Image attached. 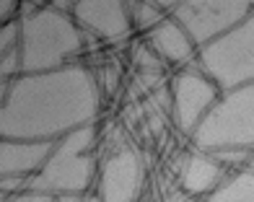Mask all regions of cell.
<instances>
[{
  "label": "cell",
  "mask_w": 254,
  "mask_h": 202,
  "mask_svg": "<svg viewBox=\"0 0 254 202\" xmlns=\"http://www.w3.org/2000/svg\"><path fill=\"white\" fill-rule=\"evenodd\" d=\"M8 202H55V197L42 195V192H24V195H18V197L8 200Z\"/></svg>",
  "instance_id": "15"
},
{
  "label": "cell",
  "mask_w": 254,
  "mask_h": 202,
  "mask_svg": "<svg viewBox=\"0 0 254 202\" xmlns=\"http://www.w3.org/2000/svg\"><path fill=\"white\" fill-rule=\"evenodd\" d=\"M202 153H254V83L221 94L200 127L192 132Z\"/></svg>",
  "instance_id": "4"
},
{
  "label": "cell",
  "mask_w": 254,
  "mask_h": 202,
  "mask_svg": "<svg viewBox=\"0 0 254 202\" xmlns=\"http://www.w3.org/2000/svg\"><path fill=\"white\" fill-rule=\"evenodd\" d=\"M247 166H249V168H254V153L249 155V161H247Z\"/></svg>",
  "instance_id": "18"
},
{
  "label": "cell",
  "mask_w": 254,
  "mask_h": 202,
  "mask_svg": "<svg viewBox=\"0 0 254 202\" xmlns=\"http://www.w3.org/2000/svg\"><path fill=\"white\" fill-rule=\"evenodd\" d=\"M83 37L75 21L55 5L39 8L21 18V75H39L67 67L78 54Z\"/></svg>",
  "instance_id": "2"
},
{
  "label": "cell",
  "mask_w": 254,
  "mask_h": 202,
  "mask_svg": "<svg viewBox=\"0 0 254 202\" xmlns=\"http://www.w3.org/2000/svg\"><path fill=\"white\" fill-rule=\"evenodd\" d=\"M55 202H83V195H60L55 197Z\"/></svg>",
  "instance_id": "17"
},
{
  "label": "cell",
  "mask_w": 254,
  "mask_h": 202,
  "mask_svg": "<svg viewBox=\"0 0 254 202\" xmlns=\"http://www.w3.org/2000/svg\"><path fill=\"white\" fill-rule=\"evenodd\" d=\"M96 127L86 125L55 143L47 163L31 179H26V192L42 195H86L96 182V161H94Z\"/></svg>",
  "instance_id": "3"
},
{
  "label": "cell",
  "mask_w": 254,
  "mask_h": 202,
  "mask_svg": "<svg viewBox=\"0 0 254 202\" xmlns=\"http://www.w3.org/2000/svg\"><path fill=\"white\" fill-rule=\"evenodd\" d=\"M143 189V163L132 151H120L104 161L94 189L83 202H135Z\"/></svg>",
  "instance_id": "7"
},
{
  "label": "cell",
  "mask_w": 254,
  "mask_h": 202,
  "mask_svg": "<svg viewBox=\"0 0 254 202\" xmlns=\"http://www.w3.org/2000/svg\"><path fill=\"white\" fill-rule=\"evenodd\" d=\"M158 5L169 10V18H174L187 31L197 52L239 26L254 10V3L249 0H179Z\"/></svg>",
  "instance_id": "6"
},
{
  "label": "cell",
  "mask_w": 254,
  "mask_h": 202,
  "mask_svg": "<svg viewBox=\"0 0 254 202\" xmlns=\"http://www.w3.org/2000/svg\"><path fill=\"white\" fill-rule=\"evenodd\" d=\"M200 73L218 86V91H234L254 83V10L221 39L197 52Z\"/></svg>",
  "instance_id": "5"
},
{
  "label": "cell",
  "mask_w": 254,
  "mask_h": 202,
  "mask_svg": "<svg viewBox=\"0 0 254 202\" xmlns=\"http://www.w3.org/2000/svg\"><path fill=\"white\" fill-rule=\"evenodd\" d=\"M73 18L83 29L109 42L125 39L132 29L130 3L122 0H80L73 3Z\"/></svg>",
  "instance_id": "9"
},
{
  "label": "cell",
  "mask_w": 254,
  "mask_h": 202,
  "mask_svg": "<svg viewBox=\"0 0 254 202\" xmlns=\"http://www.w3.org/2000/svg\"><path fill=\"white\" fill-rule=\"evenodd\" d=\"M130 18L140 31L151 34L158 24H164L169 16L164 13V8L158 3H130Z\"/></svg>",
  "instance_id": "14"
},
{
  "label": "cell",
  "mask_w": 254,
  "mask_h": 202,
  "mask_svg": "<svg viewBox=\"0 0 254 202\" xmlns=\"http://www.w3.org/2000/svg\"><path fill=\"white\" fill-rule=\"evenodd\" d=\"M101 104L99 86L83 65L10 81L0 109L3 140H60L94 125Z\"/></svg>",
  "instance_id": "1"
},
{
  "label": "cell",
  "mask_w": 254,
  "mask_h": 202,
  "mask_svg": "<svg viewBox=\"0 0 254 202\" xmlns=\"http://www.w3.org/2000/svg\"><path fill=\"white\" fill-rule=\"evenodd\" d=\"M174 119L182 132L192 135L200 127L205 114L221 99L218 86L200 70H184L174 78Z\"/></svg>",
  "instance_id": "8"
},
{
  "label": "cell",
  "mask_w": 254,
  "mask_h": 202,
  "mask_svg": "<svg viewBox=\"0 0 254 202\" xmlns=\"http://www.w3.org/2000/svg\"><path fill=\"white\" fill-rule=\"evenodd\" d=\"M57 140H3L0 143V174L31 179L47 163Z\"/></svg>",
  "instance_id": "10"
},
{
  "label": "cell",
  "mask_w": 254,
  "mask_h": 202,
  "mask_svg": "<svg viewBox=\"0 0 254 202\" xmlns=\"http://www.w3.org/2000/svg\"><path fill=\"white\" fill-rule=\"evenodd\" d=\"M223 179L226 174L221 161H215L210 153H194L182 171V187L194 197H210L223 184Z\"/></svg>",
  "instance_id": "12"
},
{
  "label": "cell",
  "mask_w": 254,
  "mask_h": 202,
  "mask_svg": "<svg viewBox=\"0 0 254 202\" xmlns=\"http://www.w3.org/2000/svg\"><path fill=\"white\" fill-rule=\"evenodd\" d=\"M148 42H151V50L161 60L174 62V65L190 62L194 57V52H197V47H194L192 39L187 37V31H184L174 18H166L164 24H158L151 34H148Z\"/></svg>",
  "instance_id": "11"
},
{
  "label": "cell",
  "mask_w": 254,
  "mask_h": 202,
  "mask_svg": "<svg viewBox=\"0 0 254 202\" xmlns=\"http://www.w3.org/2000/svg\"><path fill=\"white\" fill-rule=\"evenodd\" d=\"M205 202H254V168L247 166L231 179H223V184Z\"/></svg>",
  "instance_id": "13"
},
{
  "label": "cell",
  "mask_w": 254,
  "mask_h": 202,
  "mask_svg": "<svg viewBox=\"0 0 254 202\" xmlns=\"http://www.w3.org/2000/svg\"><path fill=\"white\" fill-rule=\"evenodd\" d=\"M16 8V3H3L0 5V16H3V24H8V16H10V10Z\"/></svg>",
  "instance_id": "16"
}]
</instances>
